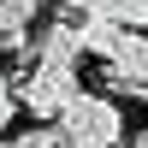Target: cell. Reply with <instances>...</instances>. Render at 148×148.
<instances>
[{
	"label": "cell",
	"mask_w": 148,
	"mask_h": 148,
	"mask_svg": "<svg viewBox=\"0 0 148 148\" xmlns=\"http://www.w3.org/2000/svg\"><path fill=\"white\" fill-rule=\"evenodd\" d=\"M59 12H83V18H113L119 30H148V0H59Z\"/></svg>",
	"instance_id": "4"
},
{
	"label": "cell",
	"mask_w": 148,
	"mask_h": 148,
	"mask_svg": "<svg viewBox=\"0 0 148 148\" xmlns=\"http://www.w3.org/2000/svg\"><path fill=\"white\" fill-rule=\"evenodd\" d=\"M125 142H130V148H148V125H142V130H125Z\"/></svg>",
	"instance_id": "9"
},
{
	"label": "cell",
	"mask_w": 148,
	"mask_h": 148,
	"mask_svg": "<svg viewBox=\"0 0 148 148\" xmlns=\"http://www.w3.org/2000/svg\"><path fill=\"white\" fill-rule=\"evenodd\" d=\"M77 36H83V53H95V59L107 65V59L119 53V42H125L130 30H119L113 18H83V24H77Z\"/></svg>",
	"instance_id": "5"
},
{
	"label": "cell",
	"mask_w": 148,
	"mask_h": 148,
	"mask_svg": "<svg viewBox=\"0 0 148 148\" xmlns=\"http://www.w3.org/2000/svg\"><path fill=\"white\" fill-rule=\"evenodd\" d=\"M0 148H12V142H0Z\"/></svg>",
	"instance_id": "10"
},
{
	"label": "cell",
	"mask_w": 148,
	"mask_h": 148,
	"mask_svg": "<svg viewBox=\"0 0 148 148\" xmlns=\"http://www.w3.org/2000/svg\"><path fill=\"white\" fill-rule=\"evenodd\" d=\"M47 0H0V36H30V24L42 18Z\"/></svg>",
	"instance_id": "6"
},
{
	"label": "cell",
	"mask_w": 148,
	"mask_h": 148,
	"mask_svg": "<svg viewBox=\"0 0 148 148\" xmlns=\"http://www.w3.org/2000/svg\"><path fill=\"white\" fill-rule=\"evenodd\" d=\"M12 148H65V136H59V125H30L24 136H12Z\"/></svg>",
	"instance_id": "7"
},
{
	"label": "cell",
	"mask_w": 148,
	"mask_h": 148,
	"mask_svg": "<svg viewBox=\"0 0 148 148\" xmlns=\"http://www.w3.org/2000/svg\"><path fill=\"white\" fill-rule=\"evenodd\" d=\"M77 59H83V36H77V24H71V18H53V24L36 30V59H30V65L77 71Z\"/></svg>",
	"instance_id": "3"
},
{
	"label": "cell",
	"mask_w": 148,
	"mask_h": 148,
	"mask_svg": "<svg viewBox=\"0 0 148 148\" xmlns=\"http://www.w3.org/2000/svg\"><path fill=\"white\" fill-rule=\"evenodd\" d=\"M12 95H18V113H30L36 125H59V113H65V107L83 95V83H77V71L30 65L18 83H12Z\"/></svg>",
	"instance_id": "2"
},
{
	"label": "cell",
	"mask_w": 148,
	"mask_h": 148,
	"mask_svg": "<svg viewBox=\"0 0 148 148\" xmlns=\"http://www.w3.org/2000/svg\"><path fill=\"white\" fill-rule=\"evenodd\" d=\"M59 136H65V148H119L125 142V107L113 95H89L83 89L59 113Z\"/></svg>",
	"instance_id": "1"
},
{
	"label": "cell",
	"mask_w": 148,
	"mask_h": 148,
	"mask_svg": "<svg viewBox=\"0 0 148 148\" xmlns=\"http://www.w3.org/2000/svg\"><path fill=\"white\" fill-rule=\"evenodd\" d=\"M12 119H18V95H12V83L0 77V130H6Z\"/></svg>",
	"instance_id": "8"
}]
</instances>
